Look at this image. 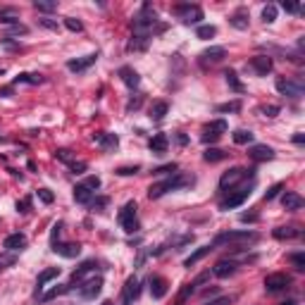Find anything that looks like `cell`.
<instances>
[{
    "instance_id": "1",
    "label": "cell",
    "mask_w": 305,
    "mask_h": 305,
    "mask_svg": "<svg viewBox=\"0 0 305 305\" xmlns=\"http://www.w3.org/2000/svg\"><path fill=\"white\" fill-rule=\"evenodd\" d=\"M160 31H165V24L158 22V12L153 10V5L143 2L141 10L134 15V33L129 41V50H145L148 41Z\"/></svg>"
},
{
    "instance_id": "2",
    "label": "cell",
    "mask_w": 305,
    "mask_h": 305,
    "mask_svg": "<svg viewBox=\"0 0 305 305\" xmlns=\"http://www.w3.org/2000/svg\"><path fill=\"white\" fill-rule=\"evenodd\" d=\"M195 184V177L193 174H172L169 179L165 181H160V184H153L150 189H148V198L150 200H158V198H162L165 193L169 191H179V189H189V186H193Z\"/></svg>"
},
{
    "instance_id": "3",
    "label": "cell",
    "mask_w": 305,
    "mask_h": 305,
    "mask_svg": "<svg viewBox=\"0 0 305 305\" xmlns=\"http://www.w3.org/2000/svg\"><path fill=\"white\" fill-rule=\"evenodd\" d=\"M255 241H257V234L243 229V231H224V234H220V236L212 241V246L231 243V246H236V250H241V246H248V243H255Z\"/></svg>"
},
{
    "instance_id": "4",
    "label": "cell",
    "mask_w": 305,
    "mask_h": 305,
    "mask_svg": "<svg viewBox=\"0 0 305 305\" xmlns=\"http://www.w3.org/2000/svg\"><path fill=\"white\" fill-rule=\"evenodd\" d=\"M253 186H255V179H253L250 184L248 181H243L241 186H236L234 191H229V195L220 203V210H234V208L243 205V203L250 198V193H253Z\"/></svg>"
},
{
    "instance_id": "5",
    "label": "cell",
    "mask_w": 305,
    "mask_h": 305,
    "mask_svg": "<svg viewBox=\"0 0 305 305\" xmlns=\"http://www.w3.org/2000/svg\"><path fill=\"white\" fill-rule=\"evenodd\" d=\"M117 222L122 224V229L127 231V234H134V231H139V217H136V203L134 200H129L122 210H119V215H117Z\"/></svg>"
},
{
    "instance_id": "6",
    "label": "cell",
    "mask_w": 305,
    "mask_h": 305,
    "mask_svg": "<svg viewBox=\"0 0 305 305\" xmlns=\"http://www.w3.org/2000/svg\"><path fill=\"white\" fill-rule=\"evenodd\" d=\"M253 177V169H243V167H231L229 172H224L222 179H220V189L226 191V189H234L239 181H243V179H248Z\"/></svg>"
},
{
    "instance_id": "7",
    "label": "cell",
    "mask_w": 305,
    "mask_h": 305,
    "mask_svg": "<svg viewBox=\"0 0 305 305\" xmlns=\"http://www.w3.org/2000/svg\"><path fill=\"white\" fill-rule=\"evenodd\" d=\"M172 15H177L184 24H198L203 19L200 5H177V7H172Z\"/></svg>"
},
{
    "instance_id": "8",
    "label": "cell",
    "mask_w": 305,
    "mask_h": 305,
    "mask_svg": "<svg viewBox=\"0 0 305 305\" xmlns=\"http://www.w3.org/2000/svg\"><path fill=\"white\" fill-rule=\"evenodd\" d=\"M141 296V281L136 277H129L124 289H122V298H119V305H134Z\"/></svg>"
},
{
    "instance_id": "9",
    "label": "cell",
    "mask_w": 305,
    "mask_h": 305,
    "mask_svg": "<svg viewBox=\"0 0 305 305\" xmlns=\"http://www.w3.org/2000/svg\"><path fill=\"white\" fill-rule=\"evenodd\" d=\"M77 289H79V296H81L83 301H93L103 291V277L86 279V281H81V286H77Z\"/></svg>"
},
{
    "instance_id": "10",
    "label": "cell",
    "mask_w": 305,
    "mask_h": 305,
    "mask_svg": "<svg viewBox=\"0 0 305 305\" xmlns=\"http://www.w3.org/2000/svg\"><path fill=\"white\" fill-rule=\"evenodd\" d=\"M239 265H241V260L239 257H222L215 267H212V274L217 279H226V277H231L236 270H239Z\"/></svg>"
},
{
    "instance_id": "11",
    "label": "cell",
    "mask_w": 305,
    "mask_h": 305,
    "mask_svg": "<svg viewBox=\"0 0 305 305\" xmlns=\"http://www.w3.org/2000/svg\"><path fill=\"white\" fill-rule=\"evenodd\" d=\"M274 86H277V91L281 96H289V98H301L303 96V83L301 81H291V79L279 77L277 81H274Z\"/></svg>"
},
{
    "instance_id": "12",
    "label": "cell",
    "mask_w": 305,
    "mask_h": 305,
    "mask_svg": "<svg viewBox=\"0 0 305 305\" xmlns=\"http://www.w3.org/2000/svg\"><path fill=\"white\" fill-rule=\"evenodd\" d=\"M226 131V122L224 119H215V122H210L205 129H203V143H215V141L222 139V134Z\"/></svg>"
},
{
    "instance_id": "13",
    "label": "cell",
    "mask_w": 305,
    "mask_h": 305,
    "mask_svg": "<svg viewBox=\"0 0 305 305\" xmlns=\"http://www.w3.org/2000/svg\"><path fill=\"white\" fill-rule=\"evenodd\" d=\"M291 286V277L284 274V272H274V274H267L265 277V289L270 293H277V291H284Z\"/></svg>"
},
{
    "instance_id": "14",
    "label": "cell",
    "mask_w": 305,
    "mask_h": 305,
    "mask_svg": "<svg viewBox=\"0 0 305 305\" xmlns=\"http://www.w3.org/2000/svg\"><path fill=\"white\" fill-rule=\"evenodd\" d=\"M250 67H253L260 77H267V74L272 72L274 62H272V57H270V55H255L253 60H250Z\"/></svg>"
},
{
    "instance_id": "15",
    "label": "cell",
    "mask_w": 305,
    "mask_h": 305,
    "mask_svg": "<svg viewBox=\"0 0 305 305\" xmlns=\"http://www.w3.org/2000/svg\"><path fill=\"white\" fill-rule=\"evenodd\" d=\"M224 55H226V50H224L222 46L208 48V50L200 53V64H217V62H222L224 60Z\"/></svg>"
},
{
    "instance_id": "16",
    "label": "cell",
    "mask_w": 305,
    "mask_h": 305,
    "mask_svg": "<svg viewBox=\"0 0 305 305\" xmlns=\"http://www.w3.org/2000/svg\"><path fill=\"white\" fill-rule=\"evenodd\" d=\"M167 279L165 277H160V274H153L150 277V293H153V298L155 301H160V298H165L167 296Z\"/></svg>"
},
{
    "instance_id": "17",
    "label": "cell",
    "mask_w": 305,
    "mask_h": 305,
    "mask_svg": "<svg viewBox=\"0 0 305 305\" xmlns=\"http://www.w3.org/2000/svg\"><path fill=\"white\" fill-rule=\"evenodd\" d=\"M248 155H250V160H255V162H265V160L274 158V150L270 145H250Z\"/></svg>"
},
{
    "instance_id": "18",
    "label": "cell",
    "mask_w": 305,
    "mask_h": 305,
    "mask_svg": "<svg viewBox=\"0 0 305 305\" xmlns=\"http://www.w3.org/2000/svg\"><path fill=\"white\" fill-rule=\"evenodd\" d=\"M2 248L5 250H22V248H27V236L24 234H10V236H5V241H2Z\"/></svg>"
},
{
    "instance_id": "19",
    "label": "cell",
    "mask_w": 305,
    "mask_h": 305,
    "mask_svg": "<svg viewBox=\"0 0 305 305\" xmlns=\"http://www.w3.org/2000/svg\"><path fill=\"white\" fill-rule=\"evenodd\" d=\"M96 267H98V262L96 260H86V262H81V267L72 274V281H69V286H74V284H81L83 277L86 274H91V272H96Z\"/></svg>"
},
{
    "instance_id": "20",
    "label": "cell",
    "mask_w": 305,
    "mask_h": 305,
    "mask_svg": "<svg viewBox=\"0 0 305 305\" xmlns=\"http://www.w3.org/2000/svg\"><path fill=\"white\" fill-rule=\"evenodd\" d=\"M119 79L127 83L129 88H139V83H141V77H139V72L136 69H131V67H119Z\"/></svg>"
},
{
    "instance_id": "21",
    "label": "cell",
    "mask_w": 305,
    "mask_h": 305,
    "mask_svg": "<svg viewBox=\"0 0 305 305\" xmlns=\"http://www.w3.org/2000/svg\"><path fill=\"white\" fill-rule=\"evenodd\" d=\"M53 250H55L57 255H62V257H79V253H81V246L79 243H53Z\"/></svg>"
},
{
    "instance_id": "22",
    "label": "cell",
    "mask_w": 305,
    "mask_h": 305,
    "mask_svg": "<svg viewBox=\"0 0 305 305\" xmlns=\"http://www.w3.org/2000/svg\"><path fill=\"white\" fill-rule=\"evenodd\" d=\"M96 60H98V53H91V55L81 57V60H69V62H67V69H72V72H83V69H88L91 64H96Z\"/></svg>"
},
{
    "instance_id": "23",
    "label": "cell",
    "mask_w": 305,
    "mask_h": 305,
    "mask_svg": "<svg viewBox=\"0 0 305 305\" xmlns=\"http://www.w3.org/2000/svg\"><path fill=\"white\" fill-rule=\"evenodd\" d=\"M74 200H77V203H83V205H88V203L93 200V189H91L86 181L77 184V186H74Z\"/></svg>"
},
{
    "instance_id": "24",
    "label": "cell",
    "mask_w": 305,
    "mask_h": 305,
    "mask_svg": "<svg viewBox=\"0 0 305 305\" xmlns=\"http://www.w3.org/2000/svg\"><path fill=\"white\" fill-rule=\"evenodd\" d=\"M60 277V267H48V270H43L41 274H38V279H36V298H38V293H41V289L50 281V279Z\"/></svg>"
},
{
    "instance_id": "25",
    "label": "cell",
    "mask_w": 305,
    "mask_h": 305,
    "mask_svg": "<svg viewBox=\"0 0 305 305\" xmlns=\"http://www.w3.org/2000/svg\"><path fill=\"white\" fill-rule=\"evenodd\" d=\"M93 141H96L103 150H114V148L119 145V139H117L114 134H96Z\"/></svg>"
},
{
    "instance_id": "26",
    "label": "cell",
    "mask_w": 305,
    "mask_h": 305,
    "mask_svg": "<svg viewBox=\"0 0 305 305\" xmlns=\"http://www.w3.org/2000/svg\"><path fill=\"white\" fill-rule=\"evenodd\" d=\"M272 234H274V239H279V241H286V239H298L303 231H301L298 226H277Z\"/></svg>"
},
{
    "instance_id": "27",
    "label": "cell",
    "mask_w": 305,
    "mask_h": 305,
    "mask_svg": "<svg viewBox=\"0 0 305 305\" xmlns=\"http://www.w3.org/2000/svg\"><path fill=\"white\" fill-rule=\"evenodd\" d=\"M281 203H284V208H286V210H291V212H296V210H301V208H303V198H301L298 193H291V191L281 195Z\"/></svg>"
},
{
    "instance_id": "28",
    "label": "cell",
    "mask_w": 305,
    "mask_h": 305,
    "mask_svg": "<svg viewBox=\"0 0 305 305\" xmlns=\"http://www.w3.org/2000/svg\"><path fill=\"white\" fill-rule=\"evenodd\" d=\"M229 24H231L234 29H241V31H243V29H248V12H246L243 7H241V10H236V12L229 17Z\"/></svg>"
},
{
    "instance_id": "29",
    "label": "cell",
    "mask_w": 305,
    "mask_h": 305,
    "mask_svg": "<svg viewBox=\"0 0 305 305\" xmlns=\"http://www.w3.org/2000/svg\"><path fill=\"white\" fill-rule=\"evenodd\" d=\"M212 248H215V246L210 243V246H203V248H198L195 253H191V255H189V257L184 260V267H189V270H191L195 262H200V260H203V257H205V255H208V253H210Z\"/></svg>"
},
{
    "instance_id": "30",
    "label": "cell",
    "mask_w": 305,
    "mask_h": 305,
    "mask_svg": "<svg viewBox=\"0 0 305 305\" xmlns=\"http://www.w3.org/2000/svg\"><path fill=\"white\" fill-rule=\"evenodd\" d=\"M167 145H169V139H167L165 134H155V136L150 139V150H153V153H158V155H160V153H165Z\"/></svg>"
},
{
    "instance_id": "31",
    "label": "cell",
    "mask_w": 305,
    "mask_h": 305,
    "mask_svg": "<svg viewBox=\"0 0 305 305\" xmlns=\"http://www.w3.org/2000/svg\"><path fill=\"white\" fill-rule=\"evenodd\" d=\"M224 77H226V83H229V88H231V91H236V93H243V91H246V86L239 81V74H236L234 69H226V72H224Z\"/></svg>"
},
{
    "instance_id": "32",
    "label": "cell",
    "mask_w": 305,
    "mask_h": 305,
    "mask_svg": "<svg viewBox=\"0 0 305 305\" xmlns=\"http://www.w3.org/2000/svg\"><path fill=\"white\" fill-rule=\"evenodd\" d=\"M167 110H169V105H167L165 100H155V103L150 105V119L160 122V119L167 114Z\"/></svg>"
},
{
    "instance_id": "33",
    "label": "cell",
    "mask_w": 305,
    "mask_h": 305,
    "mask_svg": "<svg viewBox=\"0 0 305 305\" xmlns=\"http://www.w3.org/2000/svg\"><path fill=\"white\" fill-rule=\"evenodd\" d=\"M203 160L205 162H222V160H226V153H224L222 148H208L203 153Z\"/></svg>"
},
{
    "instance_id": "34",
    "label": "cell",
    "mask_w": 305,
    "mask_h": 305,
    "mask_svg": "<svg viewBox=\"0 0 305 305\" xmlns=\"http://www.w3.org/2000/svg\"><path fill=\"white\" fill-rule=\"evenodd\" d=\"M231 139L236 145H248V143H253V131L250 129H236Z\"/></svg>"
},
{
    "instance_id": "35",
    "label": "cell",
    "mask_w": 305,
    "mask_h": 305,
    "mask_svg": "<svg viewBox=\"0 0 305 305\" xmlns=\"http://www.w3.org/2000/svg\"><path fill=\"white\" fill-rule=\"evenodd\" d=\"M0 24H19V17H17V12L10 7V10H0Z\"/></svg>"
},
{
    "instance_id": "36",
    "label": "cell",
    "mask_w": 305,
    "mask_h": 305,
    "mask_svg": "<svg viewBox=\"0 0 305 305\" xmlns=\"http://www.w3.org/2000/svg\"><path fill=\"white\" fill-rule=\"evenodd\" d=\"M46 79L41 77V74H19L15 83H31V86H36V83H43Z\"/></svg>"
},
{
    "instance_id": "37",
    "label": "cell",
    "mask_w": 305,
    "mask_h": 305,
    "mask_svg": "<svg viewBox=\"0 0 305 305\" xmlns=\"http://www.w3.org/2000/svg\"><path fill=\"white\" fill-rule=\"evenodd\" d=\"M277 19V5H265L262 7V22L265 24H272Z\"/></svg>"
},
{
    "instance_id": "38",
    "label": "cell",
    "mask_w": 305,
    "mask_h": 305,
    "mask_svg": "<svg viewBox=\"0 0 305 305\" xmlns=\"http://www.w3.org/2000/svg\"><path fill=\"white\" fill-rule=\"evenodd\" d=\"M215 33H217V29L212 27V24H203V27H198V31H195V36H198V38H203V41L212 38Z\"/></svg>"
},
{
    "instance_id": "39",
    "label": "cell",
    "mask_w": 305,
    "mask_h": 305,
    "mask_svg": "<svg viewBox=\"0 0 305 305\" xmlns=\"http://www.w3.org/2000/svg\"><path fill=\"white\" fill-rule=\"evenodd\" d=\"M55 158H57V160H62V162H67V165H72V162H74V155H72V150H69V148H57Z\"/></svg>"
},
{
    "instance_id": "40",
    "label": "cell",
    "mask_w": 305,
    "mask_h": 305,
    "mask_svg": "<svg viewBox=\"0 0 305 305\" xmlns=\"http://www.w3.org/2000/svg\"><path fill=\"white\" fill-rule=\"evenodd\" d=\"M67 291H72V286H69V284H67V286H60V289H53V291H48L41 301H53V298L62 296V293H67Z\"/></svg>"
},
{
    "instance_id": "41",
    "label": "cell",
    "mask_w": 305,
    "mask_h": 305,
    "mask_svg": "<svg viewBox=\"0 0 305 305\" xmlns=\"http://www.w3.org/2000/svg\"><path fill=\"white\" fill-rule=\"evenodd\" d=\"M289 260L293 262V267H296L298 272H303L305 270V255L303 253H293V255H289Z\"/></svg>"
},
{
    "instance_id": "42",
    "label": "cell",
    "mask_w": 305,
    "mask_h": 305,
    "mask_svg": "<svg viewBox=\"0 0 305 305\" xmlns=\"http://www.w3.org/2000/svg\"><path fill=\"white\" fill-rule=\"evenodd\" d=\"M33 7H36L38 12H55L57 2H43V0H36V2H33Z\"/></svg>"
},
{
    "instance_id": "43",
    "label": "cell",
    "mask_w": 305,
    "mask_h": 305,
    "mask_svg": "<svg viewBox=\"0 0 305 305\" xmlns=\"http://www.w3.org/2000/svg\"><path fill=\"white\" fill-rule=\"evenodd\" d=\"M241 110V103L239 100H231V103H222L217 105V112H239Z\"/></svg>"
},
{
    "instance_id": "44",
    "label": "cell",
    "mask_w": 305,
    "mask_h": 305,
    "mask_svg": "<svg viewBox=\"0 0 305 305\" xmlns=\"http://www.w3.org/2000/svg\"><path fill=\"white\" fill-rule=\"evenodd\" d=\"M64 27L69 29V31H83V24L79 22V19H74V17H64Z\"/></svg>"
},
{
    "instance_id": "45",
    "label": "cell",
    "mask_w": 305,
    "mask_h": 305,
    "mask_svg": "<svg viewBox=\"0 0 305 305\" xmlns=\"http://www.w3.org/2000/svg\"><path fill=\"white\" fill-rule=\"evenodd\" d=\"M177 162H169V165H162L158 167V169H153V174H177Z\"/></svg>"
},
{
    "instance_id": "46",
    "label": "cell",
    "mask_w": 305,
    "mask_h": 305,
    "mask_svg": "<svg viewBox=\"0 0 305 305\" xmlns=\"http://www.w3.org/2000/svg\"><path fill=\"white\" fill-rule=\"evenodd\" d=\"M281 10L289 12V15H296V12H301V5H298V2H286V0H284V2H281Z\"/></svg>"
},
{
    "instance_id": "47",
    "label": "cell",
    "mask_w": 305,
    "mask_h": 305,
    "mask_svg": "<svg viewBox=\"0 0 305 305\" xmlns=\"http://www.w3.org/2000/svg\"><path fill=\"white\" fill-rule=\"evenodd\" d=\"M38 198H41V203H46V205H50V203L55 200V195L50 193L48 189H38Z\"/></svg>"
},
{
    "instance_id": "48",
    "label": "cell",
    "mask_w": 305,
    "mask_h": 305,
    "mask_svg": "<svg viewBox=\"0 0 305 305\" xmlns=\"http://www.w3.org/2000/svg\"><path fill=\"white\" fill-rule=\"evenodd\" d=\"M281 189H284V184H274V186H272V189H270V191L265 193V200H267V203H270V200H274V198L279 195V191H281Z\"/></svg>"
},
{
    "instance_id": "49",
    "label": "cell",
    "mask_w": 305,
    "mask_h": 305,
    "mask_svg": "<svg viewBox=\"0 0 305 305\" xmlns=\"http://www.w3.org/2000/svg\"><path fill=\"white\" fill-rule=\"evenodd\" d=\"M260 112H262L265 117H277V114H279V105H265V108H260Z\"/></svg>"
},
{
    "instance_id": "50",
    "label": "cell",
    "mask_w": 305,
    "mask_h": 305,
    "mask_svg": "<svg viewBox=\"0 0 305 305\" xmlns=\"http://www.w3.org/2000/svg\"><path fill=\"white\" fill-rule=\"evenodd\" d=\"M139 169H141L139 165H134V167H119V169H117V174H119V177H129V174H136Z\"/></svg>"
},
{
    "instance_id": "51",
    "label": "cell",
    "mask_w": 305,
    "mask_h": 305,
    "mask_svg": "<svg viewBox=\"0 0 305 305\" xmlns=\"http://www.w3.org/2000/svg\"><path fill=\"white\" fill-rule=\"evenodd\" d=\"M15 262H17L15 255H2V257H0V270H5V267H10V265H15Z\"/></svg>"
},
{
    "instance_id": "52",
    "label": "cell",
    "mask_w": 305,
    "mask_h": 305,
    "mask_svg": "<svg viewBox=\"0 0 305 305\" xmlns=\"http://www.w3.org/2000/svg\"><path fill=\"white\" fill-rule=\"evenodd\" d=\"M141 103H143V98H141V96H136V98H131V100H129V105H127V110L131 112V110H139L141 108Z\"/></svg>"
},
{
    "instance_id": "53",
    "label": "cell",
    "mask_w": 305,
    "mask_h": 305,
    "mask_svg": "<svg viewBox=\"0 0 305 305\" xmlns=\"http://www.w3.org/2000/svg\"><path fill=\"white\" fill-rule=\"evenodd\" d=\"M38 24H41L43 29H57V22H55V19H48V17L38 19Z\"/></svg>"
},
{
    "instance_id": "54",
    "label": "cell",
    "mask_w": 305,
    "mask_h": 305,
    "mask_svg": "<svg viewBox=\"0 0 305 305\" xmlns=\"http://www.w3.org/2000/svg\"><path fill=\"white\" fill-rule=\"evenodd\" d=\"M205 305H231V298L229 296H220V298H215V301H210Z\"/></svg>"
},
{
    "instance_id": "55",
    "label": "cell",
    "mask_w": 305,
    "mask_h": 305,
    "mask_svg": "<svg viewBox=\"0 0 305 305\" xmlns=\"http://www.w3.org/2000/svg\"><path fill=\"white\" fill-rule=\"evenodd\" d=\"M29 208H31V198H24V200L17 203V210H19V212H29Z\"/></svg>"
},
{
    "instance_id": "56",
    "label": "cell",
    "mask_w": 305,
    "mask_h": 305,
    "mask_svg": "<svg viewBox=\"0 0 305 305\" xmlns=\"http://www.w3.org/2000/svg\"><path fill=\"white\" fill-rule=\"evenodd\" d=\"M69 169H72L74 174H83V172H86V162H72Z\"/></svg>"
},
{
    "instance_id": "57",
    "label": "cell",
    "mask_w": 305,
    "mask_h": 305,
    "mask_svg": "<svg viewBox=\"0 0 305 305\" xmlns=\"http://www.w3.org/2000/svg\"><path fill=\"white\" fill-rule=\"evenodd\" d=\"M86 184H88L93 191H98V189H100V179H98V177H88V179H86Z\"/></svg>"
},
{
    "instance_id": "58",
    "label": "cell",
    "mask_w": 305,
    "mask_h": 305,
    "mask_svg": "<svg viewBox=\"0 0 305 305\" xmlns=\"http://www.w3.org/2000/svg\"><path fill=\"white\" fill-rule=\"evenodd\" d=\"M241 222H257V215H255V212H243V215H241Z\"/></svg>"
},
{
    "instance_id": "59",
    "label": "cell",
    "mask_w": 305,
    "mask_h": 305,
    "mask_svg": "<svg viewBox=\"0 0 305 305\" xmlns=\"http://www.w3.org/2000/svg\"><path fill=\"white\" fill-rule=\"evenodd\" d=\"M103 205H108V198H98V203H93V210H98L100 212V208Z\"/></svg>"
},
{
    "instance_id": "60",
    "label": "cell",
    "mask_w": 305,
    "mask_h": 305,
    "mask_svg": "<svg viewBox=\"0 0 305 305\" xmlns=\"http://www.w3.org/2000/svg\"><path fill=\"white\" fill-rule=\"evenodd\" d=\"M177 143H179V145H186V143H189V136L179 131V134H177Z\"/></svg>"
},
{
    "instance_id": "61",
    "label": "cell",
    "mask_w": 305,
    "mask_h": 305,
    "mask_svg": "<svg viewBox=\"0 0 305 305\" xmlns=\"http://www.w3.org/2000/svg\"><path fill=\"white\" fill-rule=\"evenodd\" d=\"M57 236H60V224H55V226H53V234H50V241H53V243H55Z\"/></svg>"
},
{
    "instance_id": "62",
    "label": "cell",
    "mask_w": 305,
    "mask_h": 305,
    "mask_svg": "<svg viewBox=\"0 0 305 305\" xmlns=\"http://www.w3.org/2000/svg\"><path fill=\"white\" fill-rule=\"evenodd\" d=\"M0 96H2V98H10V96H12V88H10V86H7V88H0Z\"/></svg>"
},
{
    "instance_id": "63",
    "label": "cell",
    "mask_w": 305,
    "mask_h": 305,
    "mask_svg": "<svg viewBox=\"0 0 305 305\" xmlns=\"http://www.w3.org/2000/svg\"><path fill=\"white\" fill-rule=\"evenodd\" d=\"M303 141H305V136H303V134H296V136H293V143H298V145H301Z\"/></svg>"
},
{
    "instance_id": "64",
    "label": "cell",
    "mask_w": 305,
    "mask_h": 305,
    "mask_svg": "<svg viewBox=\"0 0 305 305\" xmlns=\"http://www.w3.org/2000/svg\"><path fill=\"white\" fill-rule=\"evenodd\" d=\"M103 305H112V303H110V301H105V303H103Z\"/></svg>"
}]
</instances>
